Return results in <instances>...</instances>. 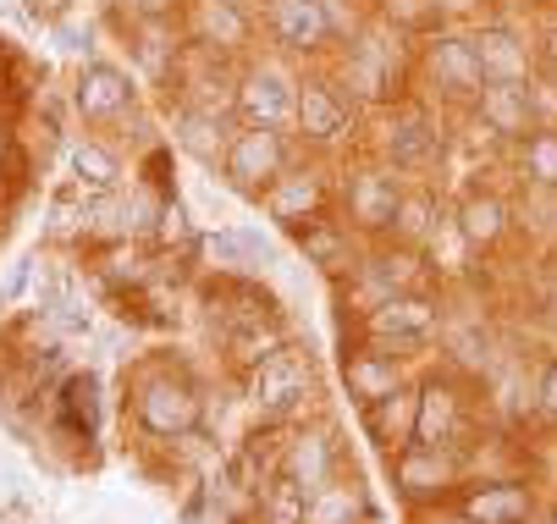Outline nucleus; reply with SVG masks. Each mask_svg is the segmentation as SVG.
<instances>
[{
	"label": "nucleus",
	"instance_id": "7ed1b4c3",
	"mask_svg": "<svg viewBox=\"0 0 557 524\" xmlns=\"http://www.w3.org/2000/svg\"><path fill=\"white\" fill-rule=\"evenodd\" d=\"M436 332H442V304L431 292H397V298H381V304H370L359 315V337L397 353V359L436 342Z\"/></svg>",
	"mask_w": 557,
	"mask_h": 524
},
{
	"label": "nucleus",
	"instance_id": "c85d7f7f",
	"mask_svg": "<svg viewBox=\"0 0 557 524\" xmlns=\"http://www.w3.org/2000/svg\"><path fill=\"white\" fill-rule=\"evenodd\" d=\"M519 177L541 194H557V122H535L519 138Z\"/></svg>",
	"mask_w": 557,
	"mask_h": 524
},
{
	"label": "nucleus",
	"instance_id": "cd10ccee",
	"mask_svg": "<svg viewBox=\"0 0 557 524\" xmlns=\"http://www.w3.org/2000/svg\"><path fill=\"white\" fill-rule=\"evenodd\" d=\"M177 144L188 149L194 161L221 166V161H226V144H232V127H226L221 111H199V105H188V111L177 116Z\"/></svg>",
	"mask_w": 557,
	"mask_h": 524
},
{
	"label": "nucleus",
	"instance_id": "2f4dec72",
	"mask_svg": "<svg viewBox=\"0 0 557 524\" xmlns=\"http://www.w3.org/2000/svg\"><path fill=\"white\" fill-rule=\"evenodd\" d=\"M72 166L84 172L89 183H100V188H106V183H116V161L106 155L100 144H84V149H77V155H72Z\"/></svg>",
	"mask_w": 557,
	"mask_h": 524
},
{
	"label": "nucleus",
	"instance_id": "39448f33",
	"mask_svg": "<svg viewBox=\"0 0 557 524\" xmlns=\"http://www.w3.org/2000/svg\"><path fill=\"white\" fill-rule=\"evenodd\" d=\"M348 292L359 315L370 304H381V298H397V292H431V265L420 249L409 244H386V249H364L359 265L348 271Z\"/></svg>",
	"mask_w": 557,
	"mask_h": 524
},
{
	"label": "nucleus",
	"instance_id": "412c9836",
	"mask_svg": "<svg viewBox=\"0 0 557 524\" xmlns=\"http://www.w3.org/2000/svg\"><path fill=\"white\" fill-rule=\"evenodd\" d=\"M364 431H370V441L381 447L386 459H392V453H404V447L414 441V431H420V387L404 382L397 392L364 403Z\"/></svg>",
	"mask_w": 557,
	"mask_h": 524
},
{
	"label": "nucleus",
	"instance_id": "7c9ffc66",
	"mask_svg": "<svg viewBox=\"0 0 557 524\" xmlns=\"http://www.w3.org/2000/svg\"><path fill=\"white\" fill-rule=\"evenodd\" d=\"M381 23L397 28V34H431V28H442L431 0H381Z\"/></svg>",
	"mask_w": 557,
	"mask_h": 524
},
{
	"label": "nucleus",
	"instance_id": "393cba45",
	"mask_svg": "<svg viewBox=\"0 0 557 524\" xmlns=\"http://www.w3.org/2000/svg\"><path fill=\"white\" fill-rule=\"evenodd\" d=\"M364 486L354 475H332L326 486L309 491V508H304V524H364Z\"/></svg>",
	"mask_w": 557,
	"mask_h": 524
},
{
	"label": "nucleus",
	"instance_id": "9b49d317",
	"mask_svg": "<svg viewBox=\"0 0 557 524\" xmlns=\"http://www.w3.org/2000/svg\"><path fill=\"white\" fill-rule=\"evenodd\" d=\"M381 155L392 172H420L442 155V122L420 100H397L381 122Z\"/></svg>",
	"mask_w": 557,
	"mask_h": 524
},
{
	"label": "nucleus",
	"instance_id": "6e6552de",
	"mask_svg": "<svg viewBox=\"0 0 557 524\" xmlns=\"http://www.w3.org/2000/svg\"><path fill=\"white\" fill-rule=\"evenodd\" d=\"M287 166H293L287 127H237L232 144H226V161H221L226 183H232L237 194H255V199H260Z\"/></svg>",
	"mask_w": 557,
	"mask_h": 524
},
{
	"label": "nucleus",
	"instance_id": "f8f14e48",
	"mask_svg": "<svg viewBox=\"0 0 557 524\" xmlns=\"http://www.w3.org/2000/svg\"><path fill=\"white\" fill-rule=\"evenodd\" d=\"M260 23L282 55H321L326 45H337L321 0H260Z\"/></svg>",
	"mask_w": 557,
	"mask_h": 524
},
{
	"label": "nucleus",
	"instance_id": "f3484780",
	"mask_svg": "<svg viewBox=\"0 0 557 524\" xmlns=\"http://www.w3.org/2000/svg\"><path fill=\"white\" fill-rule=\"evenodd\" d=\"M348 127H354V111H348V100H343V89L337 84H326V78H304L298 84V105H293V133L304 138V144H337V138H348Z\"/></svg>",
	"mask_w": 557,
	"mask_h": 524
},
{
	"label": "nucleus",
	"instance_id": "5701e85b",
	"mask_svg": "<svg viewBox=\"0 0 557 524\" xmlns=\"http://www.w3.org/2000/svg\"><path fill=\"white\" fill-rule=\"evenodd\" d=\"M474 116H481V127L497 133V138H524L541 122L530 84H486L481 95H474Z\"/></svg>",
	"mask_w": 557,
	"mask_h": 524
},
{
	"label": "nucleus",
	"instance_id": "0eeeda50",
	"mask_svg": "<svg viewBox=\"0 0 557 524\" xmlns=\"http://www.w3.org/2000/svg\"><path fill=\"white\" fill-rule=\"evenodd\" d=\"M420 72L431 78V89H436L442 100H474V95L486 89L474 34H458V28H431V34H420Z\"/></svg>",
	"mask_w": 557,
	"mask_h": 524
},
{
	"label": "nucleus",
	"instance_id": "a878e982",
	"mask_svg": "<svg viewBox=\"0 0 557 524\" xmlns=\"http://www.w3.org/2000/svg\"><path fill=\"white\" fill-rule=\"evenodd\" d=\"M453 227L469 249H497L508 238V204L497 194H469L453 215Z\"/></svg>",
	"mask_w": 557,
	"mask_h": 524
},
{
	"label": "nucleus",
	"instance_id": "ddd939ff",
	"mask_svg": "<svg viewBox=\"0 0 557 524\" xmlns=\"http://www.w3.org/2000/svg\"><path fill=\"white\" fill-rule=\"evenodd\" d=\"M397 199H404V183L392 177V166H359L343 183V221L359 238H386L392 215H397Z\"/></svg>",
	"mask_w": 557,
	"mask_h": 524
},
{
	"label": "nucleus",
	"instance_id": "473e14b6",
	"mask_svg": "<svg viewBox=\"0 0 557 524\" xmlns=\"http://www.w3.org/2000/svg\"><path fill=\"white\" fill-rule=\"evenodd\" d=\"M530 398H535V409L557 425V353L541 359V370H535V392H530Z\"/></svg>",
	"mask_w": 557,
	"mask_h": 524
},
{
	"label": "nucleus",
	"instance_id": "2eb2a0df",
	"mask_svg": "<svg viewBox=\"0 0 557 524\" xmlns=\"http://www.w3.org/2000/svg\"><path fill=\"white\" fill-rule=\"evenodd\" d=\"M463 524H535V491L524 481H463L453 497Z\"/></svg>",
	"mask_w": 557,
	"mask_h": 524
},
{
	"label": "nucleus",
	"instance_id": "6ab92c4d",
	"mask_svg": "<svg viewBox=\"0 0 557 524\" xmlns=\"http://www.w3.org/2000/svg\"><path fill=\"white\" fill-rule=\"evenodd\" d=\"M293 238H298V249H304V260L309 265H321L326 276H348L354 265H359V233L348 227V221H332V215H309L304 227H293Z\"/></svg>",
	"mask_w": 557,
	"mask_h": 524
},
{
	"label": "nucleus",
	"instance_id": "4468645a",
	"mask_svg": "<svg viewBox=\"0 0 557 524\" xmlns=\"http://www.w3.org/2000/svg\"><path fill=\"white\" fill-rule=\"evenodd\" d=\"M183 34L210 55H244L249 39H255V12L244 7V0H188Z\"/></svg>",
	"mask_w": 557,
	"mask_h": 524
},
{
	"label": "nucleus",
	"instance_id": "f704fd0d",
	"mask_svg": "<svg viewBox=\"0 0 557 524\" xmlns=\"http://www.w3.org/2000/svg\"><path fill=\"white\" fill-rule=\"evenodd\" d=\"M431 7H436V17H474V12H481L486 7V0H431Z\"/></svg>",
	"mask_w": 557,
	"mask_h": 524
},
{
	"label": "nucleus",
	"instance_id": "4c0bfd02",
	"mask_svg": "<svg viewBox=\"0 0 557 524\" xmlns=\"http://www.w3.org/2000/svg\"><path fill=\"white\" fill-rule=\"evenodd\" d=\"M436 524H463V519H458V513H453V519H436Z\"/></svg>",
	"mask_w": 557,
	"mask_h": 524
},
{
	"label": "nucleus",
	"instance_id": "f257e3e1",
	"mask_svg": "<svg viewBox=\"0 0 557 524\" xmlns=\"http://www.w3.org/2000/svg\"><path fill=\"white\" fill-rule=\"evenodd\" d=\"M244 398H249V409L260 414L265 431L298 425L309 414V398H314V359L298 342H282L271 359L244 370Z\"/></svg>",
	"mask_w": 557,
	"mask_h": 524
},
{
	"label": "nucleus",
	"instance_id": "f03ea898",
	"mask_svg": "<svg viewBox=\"0 0 557 524\" xmlns=\"http://www.w3.org/2000/svg\"><path fill=\"white\" fill-rule=\"evenodd\" d=\"M127 409L133 420L149 431V436H161V441H177L199 425V387L183 376L177 364H138L133 370V382H127Z\"/></svg>",
	"mask_w": 557,
	"mask_h": 524
},
{
	"label": "nucleus",
	"instance_id": "bb28decb",
	"mask_svg": "<svg viewBox=\"0 0 557 524\" xmlns=\"http://www.w3.org/2000/svg\"><path fill=\"white\" fill-rule=\"evenodd\" d=\"M442 227V204L431 188H404V199H397V215H392V244H409V249H425Z\"/></svg>",
	"mask_w": 557,
	"mask_h": 524
},
{
	"label": "nucleus",
	"instance_id": "20e7f679",
	"mask_svg": "<svg viewBox=\"0 0 557 524\" xmlns=\"http://www.w3.org/2000/svg\"><path fill=\"white\" fill-rule=\"evenodd\" d=\"M392 486L414 513L420 508H447L458 497V486H463V453L409 441L404 453H392Z\"/></svg>",
	"mask_w": 557,
	"mask_h": 524
},
{
	"label": "nucleus",
	"instance_id": "1a4fd4ad",
	"mask_svg": "<svg viewBox=\"0 0 557 524\" xmlns=\"http://www.w3.org/2000/svg\"><path fill=\"white\" fill-rule=\"evenodd\" d=\"M271 475L314 491V486H326L332 475H343V447L332 436V425H287V436L276 441V453H271Z\"/></svg>",
	"mask_w": 557,
	"mask_h": 524
},
{
	"label": "nucleus",
	"instance_id": "423d86ee",
	"mask_svg": "<svg viewBox=\"0 0 557 524\" xmlns=\"http://www.w3.org/2000/svg\"><path fill=\"white\" fill-rule=\"evenodd\" d=\"M298 72L282 55H260L237 72V116L244 127H293V105H298Z\"/></svg>",
	"mask_w": 557,
	"mask_h": 524
},
{
	"label": "nucleus",
	"instance_id": "c756f323",
	"mask_svg": "<svg viewBox=\"0 0 557 524\" xmlns=\"http://www.w3.org/2000/svg\"><path fill=\"white\" fill-rule=\"evenodd\" d=\"M304 508H309V491L282 481V475H265L260 497H255V519L260 524H304Z\"/></svg>",
	"mask_w": 557,
	"mask_h": 524
},
{
	"label": "nucleus",
	"instance_id": "e433bc0d",
	"mask_svg": "<svg viewBox=\"0 0 557 524\" xmlns=\"http://www.w3.org/2000/svg\"><path fill=\"white\" fill-rule=\"evenodd\" d=\"M122 7H127V12H138V17H166V12L177 7V0H122Z\"/></svg>",
	"mask_w": 557,
	"mask_h": 524
},
{
	"label": "nucleus",
	"instance_id": "c9c22d12",
	"mask_svg": "<svg viewBox=\"0 0 557 524\" xmlns=\"http://www.w3.org/2000/svg\"><path fill=\"white\" fill-rule=\"evenodd\" d=\"M535 55H541V66H546V78L557 84V23L541 34V45H535Z\"/></svg>",
	"mask_w": 557,
	"mask_h": 524
},
{
	"label": "nucleus",
	"instance_id": "dca6fc26",
	"mask_svg": "<svg viewBox=\"0 0 557 524\" xmlns=\"http://www.w3.org/2000/svg\"><path fill=\"white\" fill-rule=\"evenodd\" d=\"M260 204H265L271 221H282V227L293 233V227H304L309 215H326V204H332L326 172H321V166H287V172L260 194Z\"/></svg>",
	"mask_w": 557,
	"mask_h": 524
},
{
	"label": "nucleus",
	"instance_id": "4be33fe9",
	"mask_svg": "<svg viewBox=\"0 0 557 524\" xmlns=\"http://www.w3.org/2000/svg\"><path fill=\"white\" fill-rule=\"evenodd\" d=\"M343 72H348V89H359V95L381 100V95L392 89V78H397V39L386 45L375 28H359V34L348 39ZM392 95H397V89H392Z\"/></svg>",
	"mask_w": 557,
	"mask_h": 524
},
{
	"label": "nucleus",
	"instance_id": "72a5a7b5",
	"mask_svg": "<svg viewBox=\"0 0 557 524\" xmlns=\"http://www.w3.org/2000/svg\"><path fill=\"white\" fill-rule=\"evenodd\" d=\"M321 7H326V17H332V34L348 45L359 28H364V12L354 7V0H321Z\"/></svg>",
	"mask_w": 557,
	"mask_h": 524
},
{
	"label": "nucleus",
	"instance_id": "9d476101",
	"mask_svg": "<svg viewBox=\"0 0 557 524\" xmlns=\"http://www.w3.org/2000/svg\"><path fill=\"white\" fill-rule=\"evenodd\" d=\"M469 436H474V398H469V387L458 376H425L420 382V431H414V441L463 453Z\"/></svg>",
	"mask_w": 557,
	"mask_h": 524
},
{
	"label": "nucleus",
	"instance_id": "aec40b11",
	"mask_svg": "<svg viewBox=\"0 0 557 524\" xmlns=\"http://www.w3.org/2000/svg\"><path fill=\"white\" fill-rule=\"evenodd\" d=\"M474 50H481L486 84H530L535 50L524 45L519 28H508V23H481V28H474Z\"/></svg>",
	"mask_w": 557,
	"mask_h": 524
},
{
	"label": "nucleus",
	"instance_id": "b1692460",
	"mask_svg": "<svg viewBox=\"0 0 557 524\" xmlns=\"http://www.w3.org/2000/svg\"><path fill=\"white\" fill-rule=\"evenodd\" d=\"M127 105H133V89L116 66L95 61L77 72V111H84V122H116Z\"/></svg>",
	"mask_w": 557,
	"mask_h": 524
},
{
	"label": "nucleus",
	"instance_id": "a211bd4d",
	"mask_svg": "<svg viewBox=\"0 0 557 524\" xmlns=\"http://www.w3.org/2000/svg\"><path fill=\"white\" fill-rule=\"evenodd\" d=\"M343 387H348V398L364 409V403H375V398H386V392L404 387V359L359 337V342L343 353Z\"/></svg>",
	"mask_w": 557,
	"mask_h": 524
}]
</instances>
